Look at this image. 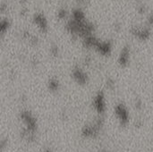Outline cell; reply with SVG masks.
<instances>
[{"instance_id": "cell-1", "label": "cell", "mask_w": 153, "mask_h": 152, "mask_svg": "<svg viewBox=\"0 0 153 152\" xmlns=\"http://www.w3.org/2000/svg\"><path fill=\"white\" fill-rule=\"evenodd\" d=\"M20 118L24 125V129L22 130V137L27 141H33L35 133L38 129L37 119L29 110H22L20 113Z\"/></svg>"}, {"instance_id": "cell-2", "label": "cell", "mask_w": 153, "mask_h": 152, "mask_svg": "<svg viewBox=\"0 0 153 152\" xmlns=\"http://www.w3.org/2000/svg\"><path fill=\"white\" fill-rule=\"evenodd\" d=\"M103 119L100 116L93 123H91L83 126V128L82 129V136L85 139L96 138L100 134V132L103 127Z\"/></svg>"}, {"instance_id": "cell-3", "label": "cell", "mask_w": 153, "mask_h": 152, "mask_svg": "<svg viewBox=\"0 0 153 152\" xmlns=\"http://www.w3.org/2000/svg\"><path fill=\"white\" fill-rule=\"evenodd\" d=\"M114 112H115V115H116L117 120L119 121V124L122 126H126L129 124L130 114H129V111L126 105H124L123 103L117 104L115 107Z\"/></svg>"}, {"instance_id": "cell-4", "label": "cell", "mask_w": 153, "mask_h": 152, "mask_svg": "<svg viewBox=\"0 0 153 152\" xmlns=\"http://www.w3.org/2000/svg\"><path fill=\"white\" fill-rule=\"evenodd\" d=\"M131 34L141 41H146L152 37V30L147 25L145 27L133 26L130 30Z\"/></svg>"}, {"instance_id": "cell-5", "label": "cell", "mask_w": 153, "mask_h": 152, "mask_svg": "<svg viewBox=\"0 0 153 152\" xmlns=\"http://www.w3.org/2000/svg\"><path fill=\"white\" fill-rule=\"evenodd\" d=\"M92 107L94 108V110L100 115L102 116L107 108L106 106V99H105V95L103 92H98L93 99H92Z\"/></svg>"}, {"instance_id": "cell-6", "label": "cell", "mask_w": 153, "mask_h": 152, "mask_svg": "<svg viewBox=\"0 0 153 152\" xmlns=\"http://www.w3.org/2000/svg\"><path fill=\"white\" fill-rule=\"evenodd\" d=\"M33 23L42 33H47L48 30V22L45 14L41 12H37L32 17Z\"/></svg>"}, {"instance_id": "cell-7", "label": "cell", "mask_w": 153, "mask_h": 152, "mask_svg": "<svg viewBox=\"0 0 153 152\" xmlns=\"http://www.w3.org/2000/svg\"><path fill=\"white\" fill-rule=\"evenodd\" d=\"M94 49L101 56H109L112 52V43L109 40L99 39L94 47Z\"/></svg>"}, {"instance_id": "cell-8", "label": "cell", "mask_w": 153, "mask_h": 152, "mask_svg": "<svg viewBox=\"0 0 153 152\" xmlns=\"http://www.w3.org/2000/svg\"><path fill=\"white\" fill-rule=\"evenodd\" d=\"M131 60V48L128 45H126L122 47L118 55V64L121 67H126Z\"/></svg>"}, {"instance_id": "cell-9", "label": "cell", "mask_w": 153, "mask_h": 152, "mask_svg": "<svg viewBox=\"0 0 153 152\" xmlns=\"http://www.w3.org/2000/svg\"><path fill=\"white\" fill-rule=\"evenodd\" d=\"M72 77L74 80V82L80 85H84L88 82V76H87L86 73L78 66H76L73 69Z\"/></svg>"}, {"instance_id": "cell-10", "label": "cell", "mask_w": 153, "mask_h": 152, "mask_svg": "<svg viewBox=\"0 0 153 152\" xmlns=\"http://www.w3.org/2000/svg\"><path fill=\"white\" fill-rule=\"evenodd\" d=\"M59 86L60 83L58 82V80H56V78H52L49 82H48V89L51 91H56L59 90Z\"/></svg>"}, {"instance_id": "cell-11", "label": "cell", "mask_w": 153, "mask_h": 152, "mask_svg": "<svg viewBox=\"0 0 153 152\" xmlns=\"http://www.w3.org/2000/svg\"><path fill=\"white\" fill-rule=\"evenodd\" d=\"M10 26H11V23H10V22H9L8 19L4 18V19H2L1 20V22H0V30H1V32L3 34L5 31L8 30V29L10 28Z\"/></svg>"}, {"instance_id": "cell-12", "label": "cell", "mask_w": 153, "mask_h": 152, "mask_svg": "<svg viewBox=\"0 0 153 152\" xmlns=\"http://www.w3.org/2000/svg\"><path fill=\"white\" fill-rule=\"evenodd\" d=\"M67 14H68V12L66 10V8L65 7H61L57 10V13H56V16L59 20H65L66 19L67 17Z\"/></svg>"}, {"instance_id": "cell-13", "label": "cell", "mask_w": 153, "mask_h": 152, "mask_svg": "<svg viewBox=\"0 0 153 152\" xmlns=\"http://www.w3.org/2000/svg\"><path fill=\"white\" fill-rule=\"evenodd\" d=\"M147 26L148 27H153V13H150L147 17Z\"/></svg>"}, {"instance_id": "cell-14", "label": "cell", "mask_w": 153, "mask_h": 152, "mask_svg": "<svg viewBox=\"0 0 153 152\" xmlns=\"http://www.w3.org/2000/svg\"><path fill=\"white\" fill-rule=\"evenodd\" d=\"M50 52L53 56H58V47L56 45H52L50 47Z\"/></svg>"}, {"instance_id": "cell-15", "label": "cell", "mask_w": 153, "mask_h": 152, "mask_svg": "<svg viewBox=\"0 0 153 152\" xmlns=\"http://www.w3.org/2000/svg\"><path fill=\"white\" fill-rule=\"evenodd\" d=\"M145 10H146V8H145V6H144L143 4H141V5L138 7V12H139V13H143L145 12Z\"/></svg>"}, {"instance_id": "cell-16", "label": "cell", "mask_w": 153, "mask_h": 152, "mask_svg": "<svg viewBox=\"0 0 153 152\" xmlns=\"http://www.w3.org/2000/svg\"><path fill=\"white\" fill-rule=\"evenodd\" d=\"M76 2H77V4H85L86 0H76Z\"/></svg>"}, {"instance_id": "cell-17", "label": "cell", "mask_w": 153, "mask_h": 152, "mask_svg": "<svg viewBox=\"0 0 153 152\" xmlns=\"http://www.w3.org/2000/svg\"><path fill=\"white\" fill-rule=\"evenodd\" d=\"M44 152H52V151H50V150H47V151H45Z\"/></svg>"}]
</instances>
